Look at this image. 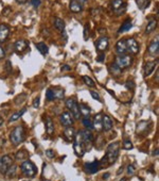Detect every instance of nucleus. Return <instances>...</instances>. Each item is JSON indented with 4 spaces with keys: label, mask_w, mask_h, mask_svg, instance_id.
<instances>
[{
    "label": "nucleus",
    "mask_w": 159,
    "mask_h": 181,
    "mask_svg": "<svg viewBox=\"0 0 159 181\" xmlns=\"http://www.w3.org/2000/svg\"><path fill=\"white\" fill-rule=\"evenodd\" d=\"M157 63L158 61H149L146 62L145 64H144L143 66V74L145 77L150 76L152 72L154 71V69H155V67L157 66Z\"/></svg>",
    "instance_id": "obj_13"
},
{
    "label": "nucleus",
    "mask_w": 159,
    "mask_h": 181,
    "mask_svg": "<svg viewBox=\"0 0 159 181\" xmlns=\"http://www.w3.org/2000/svg\"><path fill=\"white\" fill-rule=\"evenodd\" d=\"M102 118L103 115L101 113L96 115L95 119H93V129H96L97 131H101L102 130Z\"/></svg>",
    "instance_id": "obj_22"
},
{
    "label": "nucleus",
    "mask_w": 159,
    "mask_h": 181,
    "mask_svg": "<svg viewBox=\"0 0 159 181\" xmlns=\"http://www.w3.org/2000/svg\"><path fill=\"white\" fill-rule=\"evenodd\" d=\"M10 140H11L12 144L19 145L25 141V129L22 126L15 127L10 133Z\"/></svg>",
    "instance_id": "obj_2"
},
{
    "label": "nucleus",
    "mask_w": 159,
    "mask_h": 181,
    "mask_svg": "<svg viewBox=\"0 0 159 181\" xmlns=\"http://www.w3.org/2000/svg\"><path fill=\"white\" fill-rule=\"evenodd\" d=\"M108 178H109V173H106V174H104V175H103V179H108Z\"/></svg>",
    "instance_id": "obj_48"
},
{
    "label": "nucleus",
    "mask_w": 159,
    "mask_h": 181,
    "mask_svg": "<svg viewBox=\"0 0 159 181\" xmlns=\"http://www.w3.org/2000/svg\"><path fill=\"white\" fill-rule=\"evenodd\" d=\"M125 86H126L127 88H129V90H132V88H134L135 84L132 83V81H127L126 84H125Z\"/></svg>",
    "instance_id": "obj_44"
},
{
    "label": "nucleus",
    "mask_w": 159,
    "mask_h": 181,
    "mask_svg": "<svg viewBox=\"0 0 159 181\" xmlns=\"http://www.w3.org/2000/svg\"><path fill=\"white\" fill-rule=\"evenodd\" d=\"M46 130H47L48 134H53V132H54V124H53V120L50 116L46 117Z\"/></svg>",
    "instance_id": "obj_25"
},
{
    "label": "nucleus",
    "mask_w": 159,
    "mask_h": 181,
    "mask_svg": "<svg viewBox=\"0 0 159 181\" xmlns=\"http://www.w3.org/2000/svg\"><path fill=\"white\" fill-rule=\"evenodd\" d=\"M31 3H32V6L35 9H37L40 6V3H42V0H31Z\"/></svg>",
    "instance_id": "obj_41"
},
{
    "label": "nucleus",
    "mask_w": 159,
    "mask_h": 181,
    "mask_svg": "<svg viewBox=\"0 0 159 181\" xmlns=\"http://www.w3.org/2000/svg\"><path fill=\"white\" fill-rule=\"evenodd\" d=\"M78 1L80 2V3H81V4H82V6H83V4L87 3V1H88V0H78Z\"/></svg>",
    "instance_id": "obj_49"
},
{
    "label": "nucleus",
    "mask_w": 159,
    "mask_h": 181,
    "mask_svg": "<svg viewBox=\"0 0 159 181\" xmlns=\"http://www.w3.org/2000/svg\"><path fill=\"white\" fill-rule=\"evenodd\" d=\"M88 33H89V26H85V28H84V38L86 41L88 38Z\"/></svg>",
    "instance_id": "obj_43"
},
{
    "label": "nucleus",
    "mask_w": 159,
    "mask_h": 181,
    "mask_svg": "<svg viewBox=\"0 0 159 181\" xmlns=\"http://www.w3.org/2000/svg\"><path fill=\"white\" fill-rule=\"evenodd\" d=\"M79 107H80V112H81V115H83L84 117L89 116L91 110H90V108H89L88 106H86L85 103H81V105H79Z\"/></svg>",
    "instance_id": "obj_29"
},
{
    "label": "nucleus",
    "mask_w": 159,
    "mask_h": 181,
    "mask_svg": "<svg viewBox=\"0 0 159 181\" xmlns=\"http://www.w3.org/2000/svg\"><path fill=\"white\" fill-rule=\"evenodd\" d=\"M10 34V27L6 24L0 25V43H4L9 37Z\"/></svg>",
    "instance_id": "obj_15"
},
{
    "label": "nucleus",
    "mask_w": 159,
    "mask_h": 181,
    "mask_svg": "<svg viewBox=\"0 0 159 181\" xmlns=\"http://www.w3.org/2000/svg\"><path fill=\"white\" fill-rule=\"evenodd\" d=\"M53 25H54V27L57 29L59 31H65V27H66V24H65V21L63 20L62 18L59 17H54L53 18Z\"/></svg>",
    "instance_id": "obj_21"
},
{
    "label": "nucleus",
    "mask_w": 159,
    "mask_h": 181,
    "mask_svg": "<svg viewBox=\"0 0 159 181\" xmlns=\"http://www.w3.org/2000/svg\"><path fill=\"white\" fill-rule=\"evenodd\" d=\"M112 128V120L108 115H103L102 118V130L104 131H109Z\"/></svg>",
    "instance_id": "obj_19"
},
{
    "label": "nucleus",
    "mask_w": 159,
    "mask_h": 181,
    "mask_svg": "<svg viewBox=\"0 0 159 181\" xmlns=\"http://www.w3.org/2000/svg\"><path fill=\"white\" fill-rule=\"evenodd\" d=\"M109 71H110L112 74H114V75H119V74H121V72H122V69H120L115 63L112 64L109 66Z\"/></svg>",
    "instance_id": "obj_35"
},
{
    "label": "nucleus",
    "mask_w": 159,
    "mask_h": 181,
    "mask_svg": "<svg viewBox=\"0 0 159 181\" xmlns=\"http://www.w3.org/2000/svg\"><path fill=\"white\" fill-rule=\"evenodd\" d=\"M120 153V143L119 142H114L107 147L106 149L105 159L108 162V164H114L117 161L118 157Z\"/></svg>",
    "instance_id": "obj_1"
},
{
    "label": "nucleus",
    "mask_w": 159,
    "mask_h": 181,
    "mask_svg": "<svg viewBox=\"0 0 159 181\" xmlns=\"http://www.w3.org/2000/svg\"><path fill=\"white\" fill-rule=\"evenodd\" d=\"M83 125L86 128H87L88 130H92L93 129V125H92V123H91V120H90V118H89V116L83 118Z\"/></svg>",
    "instance_id": "obj_33"
},
{
    "label": "nucleus",
    "mask_w": 159,
    "mask_h": 181,
    "mask_svg": "<svg viewBox=\"0 0 159 181\" xmlns=\"http://www.w3.org/2000/svg\"><path fill=\"white\" fill-rule=\"evenodd\" d=\"M36 48H37V50L40 52L43 55H46L49 52V48H48V46L45 44V43H37V44H35Z\"/></svg>",
    "instance_id": "obj_30"
},
{
    "label": "nucleus",
    "mask_w": 159,
    "mask_h": 181,
    "mask_svg": "<svg viewBox=\"0 0 159 181\" xmlns=\"http://www.w3.org/2000/svg\"><path fill=\"white\" fill-rule=\"evenodd\" d=\"M122 170H123V168L121 167V168H120V170H118V172H117V174H118V175H119L120 173H122Z\"/></svg>",
    "instance_id": "obj_53"
},
{
    "label": "nucleus",
    "mask_w": 159,
    "mask_h": 181,
    "mask_svg": "<svg viewBox=\"0 0 159 181\" xmlns=\"http://www.w3.org/2000/svg\"><path fill=\"white\" fill-rule=\"evenodd\" d=\"M51 91H52L53 99H63L65 97V91L63 88H51Z\"/></svg>",
    "instance_id": "obj_24"
},
{
    "label": "nucleus",
    "mask_w": 159,
    "mask_h": 181,
    "mask_svg": "<svg viewBox=\"0 0 159 181\" xmlns=\"http://www.w3.org/2000/svg\"><path fill=\"white\" fill-rule=\"evenodd\" d=\"M9 11H11V9H10V8H8V9H6V10H4V12H3V13H4V15H8V12Z\"/></svg>",
    "instance_id": "obj_51"
},
{
    "label": "nucleus",
    "mask_w": 159,
    "mask_h": 181,
    "mask_svg": "<svg viewBox=\"0 0 159 181\" xmlns=\"http://www.w3.org/2000/svg\"><path fill=\"white\" fill-rule=\"evenodd\" d=\"M116 51L119 55H123L127 52V48H126V43L125 40H121L116 44Z\"/></svg>",
    "instance_id": "obj_18"
},
{
    "label": "nucleus",
    "mask_w": 159,
    "mask_h": 181,
    "mask_svg": "<svg viewBox=\"0 0 159 181\" xmlns=\"http://www.w3.org/2000/svg\"><path fill=\"white\" fill-rule=\"evenodd\" d=\"M148 51H149V54H150L151 55H156V57H157L158 52H159V41H158V37L156 38L155 41H153V42L151 43L150 46H149V48H148Z\"/></svg>",
    "instance_id": "obj_17"
},
{
    "label": "nucleus",
    "mask_w": 159,
    "mask_h": 181,
    "mask_svg": "<svg viewBox=\"0 0 159 181\" xmlns=\"http://www.w3.org/2000/svg\"><path fill=\"white\" fill-rule=\"evenodd\" d=\"M69 9H70V11L74 12V13H79V12H82V10H83V6L80 3L78 0H70Z\"/></svg>",
    "instance_id": "obj_20"
},
{
    "label": "nucleus",
    "mask_w": 159,
    "mask_h": 181,
    "mask_svg": "<svg viewBox=\"0 0 159 181\" xmlns=\"http://www.w3.org/2000/svg\"><path fill=\"white\" fill-rule=\"evenodd\" d=\"M71 67L68 66V65H64V66L62 67V71H70Z\"/></svg>",
    "instance_id": "obj_47"
},
{
    "label": "nucleus",
    "mask_w": 159,
    "mask_h": 181,
    "mask_svg": "<svg viewBox=\"0 0 159 181\" xmlns=\"http://www.w3.org/2000/svg\"><path fill=\"white\" fill-rule=\"evenodd\" d=\"M115 64L117 65L120 69L123 71L125 68H128V67L132 64V58L131 55H127V54L119 55V57L116 58Z\"/></svg>",
    "instance_id": "obj_4"
},
{
    "label": "nucleus",
    "mask_w": 159,
    "mask_h": 181,
    "mask_svg": "<svg viewBox=\"0 0 159 181\" xmlns=\"http://www.w3.org/2000/svg\"><path fill=\"white\" fill-rule=\"evenodd\" d=\"M157 25H158L157 19L153 18V19H151V20H149L148 25H146V27H145V33L146 34H149V33L155 31V29L157 28Z\"/></svg>",
    "instance_id": "obj_23"
},
{
    "label": "nucleus",
    "mask_w": 159,
    "mask_h": 181,
    "mask_svg": "<svg viewBox=\"0 0 159 181\" xmlns=\"http://www.w3.org/2000/svg\"><path fill=\"white\" fill-rule=\"evenodd\" d=\"M80 136H81V139L83 141L84 145H90L93 141V136L92 134L90 133L87 130H84V131H80Z\"/></svg>",
    "instance_id": "obj_16"
},
{
    "label": "nucleus",
    "mask_w": 159,
    "mask_h": 181,
    "mask_svg": "<svg viewBox=\"0 0 159 181\" xmlns=\"http://www.w3.org/2000/svg\"><path fill=\"white\" fill-rule=\"evenodd\" d=\"M90 95L92 96V98L93 99H96V100H98V101H101V97H100V95L97 93V92H95V91H90Z\"/></svg>",
    "instance_id": "obj_39"
},
{
    "label": "nucleus",
    "mask_w": 159,
    "mask_h": 181,
    "mask_svg": "<svg viewBox=\"0 0 159 181\" xmlns=\"http://www.w3.org/2000/svg\"><path fill=\"white\" fill-rule=\"evenodd\" d=\"M61 123L65 127H72V125L74 124L73 116L69 112H64L61 115Z\"/></svg>",
    "instance_id": "obj_11"
},
{
    "label": "nucleus",
    "mask_w": 159,
    "mask_h": 181,
    "mask_svg": "<svg viewBox=\"0 0 159 181\" xmlns=\"http://www.w3.org/2000/svg\"><path fill=\"white\" fill-rule=\"evenodd\" d=\"M25 181H29V180H25Z\"/></svg>",
    "instance_id": "obj_55"
},
{
    "label": "nucleus",
    "mask_w": 159,
    "mask_h": 181,
    "mask_svg": "<svg viewBox=\"0 0 159 181\" xmlns=\"http://www.w3.org/2000/svg\"><path fill=\"white\" fill-rule=\"evenodd\" d=\"M16 170H17V166H15V165H12L11 167L8 170V172L6 173V175L8 176V177H14V176L16 175Z\"/></svg>",
    "instance_id": "obj_34"
},
{
    "label": "nucleus",
    "mask_w": 159,
    "mask_h": 181,
    "mask_svg": "<svg viewBox=\"0 0 159 181\" xmlns=\"http://www.w3.org/2000/svg\"><path fill=\"white\" fill-rule=\"evenodd\" d=\"M123 149H125V150H129V149H132V143L131 141H129V140H125V141L123 142Z\"/></svg>",
    "instance_id": "obj_37"
},
{
    "label": "nucleus",
    "mask_w": 159,
    "mask_h": 181,
    "mask_svg": "<svg viewBox=\"0 0 159 181\" xmlns=\"http://www.w3.org/2000/svg\"><path fill=\"white\" fill-rule=\"evenodd\" d=\"M26 157H28V153H26V151L25 149L19 150L18 153H16V159H17V160H23V159H26Z\"/></svg>",
    "instance_id": "obj_36"
},
{
    "label": "nucleus",
    "mask_w": 159,
    "mask_h": 181,
    "mask_svg": "<svg viewBox=\"0 0 159 181\" xmlns=\"http://www.w3.org/2000/svg\"><path fill=\"white\" fill-rule=\"evenodd\" d=\"M64 134L68 141H73L74 137H75V131H74V129L72 127H66Z\"/></svg>",
    "instance_id": "obj_26"
},
{
    "label": "nucleus",
    "mask_w": 159,
    "mask_h": 181,
    "mask_svg": "<svg viewBox=\"0 0 159 181\" xmlns=\"http://www.w3.org/2000/svg\"><path fill=\"white\" fill-rule=\"evenodd\" d=\"M96 47L98 51H105L108 47V38L106 36H102L96 42Z\"/></svg>",
    "instance_id": "obj_14"
},
{
    "label": "nucleus",
    "mask_w": 159,
    "mask_h": 181,
    "mask_svg": "<svg viewBox=\"0 0 159 181\" xmlns=\"http://www.w3.org/2000/svg\"><path fill=\"white\" fill-rule=\"evenodd\" d=\"M105 60V55L104 54H100L99 55V58H98V61L99 62H103Z\"/></svg>",
    "instance_id": "obj_46"
},
{
    "label": "nucleus",
    "mask_w": 159,
    "mask_h": 181,
    "mask_svg": "<svg viewBox=\"0 0 159 181\" xmlns=\"http://www.w3.org/2000/svg\"><path fill=\"white\" fill-rule=\"evenodd\" d=\"M125 43H126V48H127V51H129L132 54H138L139 51V44L137 43V41L135 38H127L125 40Z\"/></svg>",
    "instance_id": "obj_9"
},
{
    "label": "nucleus",
    "mask_w": 159,
    "mask_h": 181,
    "mask_svg": "<svg viewBox=\"0 0 159 181\" xmlns=\"http://www.w3.org/2000/svg\"><path fill=\"white\" fill-rule=\"evenodd\" d=\"M153 154L154 156H158V149H156V151H154Z\"/></svg>",
    "instance_id": "obj_52"
},
{
    "label": "nucleus",
    "mask_w": 159,
    "mask_h": 181,
    "mask_svg": "<svg viewBox=\"0 0 159 181\" xmlns=\"http://www.w3.org/2000/svg\"><path fill=\"white\" fill-rule=\"evenodd\" d=\"M39 105H40L39 97H36L34 99V101H33V107H34L35 109H37V108H39Z\"/></svg>",
    "instance_id": "obj_42"
},
{
    "label": "nucleus",
    "mask_w": 159,
    "mask_h": 181,
    "mask_svg": "<svg viewBox=\"0 0 159 181\" xmlns=\"http://www.w3.org/2000/svg\"><path fill=\"white\" fill-rule=\"evenodd\" d=\"M83 81L87 86H90V88H95L96 86L95 81H93L92 79H91L90 77H88V76H83Z\"/></svg>",
    "instance_id": "obj_32"
},
{
    "label": "nucleus",
    "mask_w": 159,
    "mask_h": 181,
    "mask_svg": "<svg viewBox=\"0 0 159 181\" xmlns=\"http://www.w3.org/2000/svg\"><path fill=\"white\" fill-rule=\"evenodd\" d=\"M4 57H6V51H4L3 48H2L1 46H0V60L3 59Z\"/></svg>",
    "instance_id": "obj_45"
},
{
    "label": "nucleus",
    "mask_w": 159,
    "mask_h": 181,
    "mask_svg": "<svg viewBox=\"0 0 159 181\" xmlns=\"http://www.w3.org/2000/svg\"><path fill=\"white\" fill-rule=\"evenodd\" d=\"M135 172H136V167H135L134 165L127 166V174H128V175H134Z\"/></svg>",
    "instance_id": "obj_38"
},
{
    "label": "nucleus",
    "mask_w": 159,
    "mask_h": 181,
    "mask_svg": "<svg viewBox=\"0 0 159 181\" xmlns=\"http://www.w3.org/2000/svg\"><path fill=\"white\" fill-rule=\"evenodd\" d=\"M135 1H136V4H137V6H138V9L141 10V11L149 8V6H150V3H151V0H135Z\"/></svg>",
    "instance_id": "obj_28"
},
{
    "label": "nucleus",
    "mask_w": 159,
    "mask_h": 181,
    "mask_svg": "<svg viewBox=\"0 0 159 181\" xmlns=\"http://www.w3.org/2000/svg\"><path fill=\"white\" fill-rule=\"evenodd\" d=\"M14 158L11 154H6V156H2L0 158V174H3L6 175V173L8 172V170L13 165Z\"/></svg>",
    "instance_id": "obj_6"
},
{
    "label": "nucleus",
    "mask_w": 159,
    "mask_h": 181,
    "mask_svg": "<svg viewBox=\"0 0 159 181\" xmlns=\"http://www.w3.org/2000/svg\"><path fill=\"white\" fill-rule=\"evenodd\" d=\"M66 107L69 111H70V114L74 118H76V119L81 118V112H80L79 103L76 102L73 98H69V99L66 100Z\"/></svg>",
    "instance_id": "obj_5"
},
{
    "label": "nucleus",
    "mask_w": 159,
    "mask_h": 181,
    "mask_svg": "<svg viewBox=\"0 0 159 181\" xmlns=\"http://www.w3.org/2000/svg\"><path fill=\"white\" fill-rule=\"evenodd\" d=\"M120 181H126V179H125V178H123V179H121Z\"/></svg>",
    "instance_id": "obj_54"
},
{
    "label": "nucleus",
    "mask_w": 159,
    "mask_h": 181,
    "mask_svg": "<svg viewBox=\"0 0 159 181\" xmlns=\"http://www.w3.org/2000/svg\"><path fill=\"white\" fill-rule=\"evenodd\" d=\"M20 170H21V172H22L23 175H25L26 177H29V178L35 177L36 174H37V168L35 167L34 163L30 160L23 161L20 165Z\"/></svg>",
    "instance_id": "obj_3"
},
{
    "label": "nucleus",
    "mask_w": 159,
    "mask_h": 181,
    "mask_svg": "<svg viewBox=\"0 0 159 181\" xmlns=\"http://www.w3.org/2000/svg\"><path fill=\"white\" fill-rule=\"evenodd\" d=\"M46 154H47V157L50 159H53L55 157V153L52 150V149H48V150H46Z\"/></svg>",
    "instance_id": "obj_40"
},
{
    "label": "nucleus",
    "mask_w": 159,
    "mask_h": 181,
    "mask_svg": "<svg viewBox=\"0 0 159 181\" xmlns=\"http://www.w3.org/2000/svg\"><path fill=\"white\" fill-rule=\"evenodd\" d=\"M84 167H85V172L87 174H96L101 168V162L96 160L93 162L86 163Z\"/></svg>",
    "instance_id": "obj_10"
},
{
    "label": "nucleus",
    "mask_w": 159,
    "mask_h": 181,
    "mask_svg": "<svg viewBox=\"0 0 159 181\" xmlns=\"http://www.w3.org/2000/svg\"><path fill=\"white\" fill-rule=\"evenodd\" d=\"M16 1H17L18 3H20V4H23V3H26L28 0H16Z\"/></svg>",
    "instance_id": "obj_50"
},
{
    "label": "nucleus",
    "mask_w": 159,
    "mask_h": 181,
    "mask_svg": "<svg viewBox=\"0 0 159 181\" xmlns=\"http://www.w3.org/2000/svg\"><path fill=\"white\" fill-rule=\"evenodd\" d=\"M28 46H29V43L26 40H18L14 44V48H15V51L17 54H22L23 51L26 50Z\"/></svg>",
    "instance_id": "obj_12"
},
{
    "label": "nucleus",
    "mask_w": 159,
    "mask_h": 181,
    "mask_svg": "<svg viewBox=\"0 0 159 181\" xmlns=\"http://www.w3.org/2000/svg\"><path fill=\"white\" fill-rule=\"evenodd\" d=\"M26 112V108H23V109H21L19 112H16V113H14L13 115H12L11 117H10V119H9V122L10 123H13V122H15V120H17V119H19L20 118V116L21 115L23 114V113Z\"/></svg>",
    "instance_id": "obj_31"
},
{
    "label": "nucleus",
    "mask_w": 159,
    "mask_h": 181,
    "mask_svg": "<svg viewBox=\"0 0 159 181\" xmlns=\"http://www.w3.org/2000/svg\"><path fill=\"white\" fill-rule=\"evenodd\" d=\"M112 9L115 12L116 15H121L126 10V3L123 0H112Z\"/></svg>",
    "instance_id": "obj_8"
},
{
    "label": "nucleus",
    "mask_w": 159,
    "mask_h": 181,
    "mask_svg": "<svg viewBox=\"0 0 159 181\" xmlns=\"http://www.w3.org/2000/svg\"><path fill=\"white\" fill-rule=\"evenodd\" d=\"M132 27V20L131 19H127V20H125L123 24H122V26L120 27L119 31L118 32L119 33H123V32H126V31H129V29Z\"/></svg>",
    "instance_id": "obj_27"
},
{
    "label": "nucleus",
    "mask_w": 159,
    "mask_h": 181,
    "mask_svg": "<svg viewBox=\"0 0 159 181\" xmlns=\"http://www.w3.org/2000/svg\"><path fill=\"white\" fill-rule=\"evenodd\" d=\"M73 149H74V153H75V154L76 156H79V157H83L84 153H86L85 145H84L83 141H82L81 136H80V132L78 134H75V137H74Z\"/></svg>",
    "instance_id": "obj_7"
}]
</instances>
